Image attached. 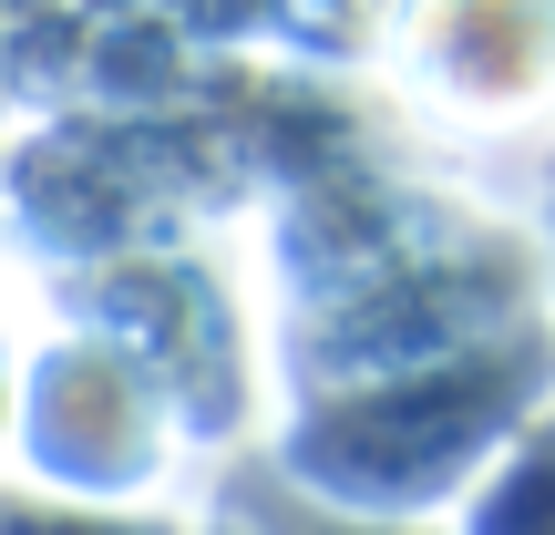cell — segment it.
Masks as SVG:
<instances>
[{
    "label": "cell",
    "mask_w": 555,
    "mask_h": 535,
    "mask_svg": "<svg viewBox=\"0 0 555 535\" xmlns=\"http://www.w3.org/2000/svg\"><path fill=\"white\" fill-rule=\"evenodd\" d=\"M21 360H31V340H21L11 309H0V474H11V422H21Z\"/></svg>",
    "instance_id": "cell-7"
},
{
    "label": "cell",
    "mask_w": 555,
    "mask_h": 535,
    "mask_svg": "<svg viewBox=\"0 0 555 535\" xmlns=\"http://www.w3.org/2000/svg\"><path fill=\"white\" fill-rule=\"evenodd\" d=\"M206 535H258V525H247V515H227V525H206Z\"/></svg>",
    "instance_id": "cell-8"
},
{
    "label": "cell",
    "mask_w": 555,
    "mask_h": 535,
    "mask_svg": "<svg viewBox=\"0 0 555 535\" xmlns=\"http://www.w3.org/2000/svg\"><path fill=\"white\" fill-rule=\"evenodd\" d=\"M401 82L442 124H535L555 114V0H412Z\"/></svg>",
    "instance_id": "cell-3"
},
{
    "label": "cell",
    "mask_w": 555,
    "mask_h": 535,
    "mask_svg": "<svg viewBox=\"0 0 555 535\" xmlns=\"http://www.w3.org/2000/svg\"><path fill=\"white\" fill-rule=\"evenodd\" d=\"M453 535H555V402L474 474V495L453 505Z\"/></svg>",
    "instance_id": "cell-4"
},
{
    "label": "cell",
    "mask_w": 555,
    "mask_h": 535,
    "mask_svg": "<svg viewBox=\"0 0 555 535\" xmlns=\"http://www.w3.org/2000/svg\"><path fill=\"white\" fill-rule=\"evenodd\" d=\"M176 402L124 340L52 330L21 360V422H11V484L41 495H93V505H155L176 474Z\"/></svg>",
    "instance_id": "cell-2"
},
{
    "label": "cell",
    "mask_w": 555,
    "mask_h": 535,
    "mask_svg": "<svg viewBox=\"0 0 555 535\" xmlns=\"http://www.w3.org/2000/svg\"><path fill=\"white\" fill-rule=\"evenodd\" d=\"M545 402H555V340L545 330H525V340L483 330L463 351H433V360H401V371H360V381L309 392L268 463L309 505L422 525L433 505L474 495V474Z\"/></svg>",
    "instance_id": "cell-1"
},
{
    "label": "cell",
    "mask_w": 555,
    "mask_h": 535,
    "mask_svg": "<svg viewBox=\"0 0 555 535\" xmlns=\"http://www.w3.org/2000/svg\"><path fill=\"white\" fill-rule=\"evenodd\" d=\"M237 515L258 525V535H442V525H391V515H339V505H309L288 474H278V463L247 484V505H237Z\"/></svg>",
    "instance_id": "cell-6"
},
{
    "label": "cell",
    "mask_w": 555,
    "mask_h": 535,
    "mask_svg": "<svg viewBox=\"0 0 555 535\" xmlns=\"http://www.w3.org/2000/svg\"><path fill=\"white\" fill-rule=\"evenodd\" d=\"M0 535H196L165 505H93V495H41L0 474Z\"/></svg>",
    "instance_id": "cell-5"
}]
</instances>
